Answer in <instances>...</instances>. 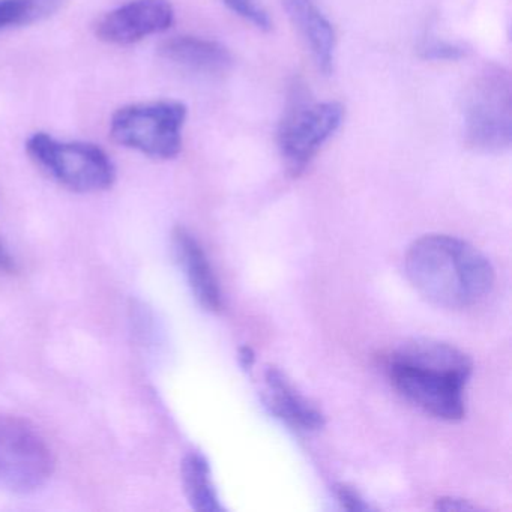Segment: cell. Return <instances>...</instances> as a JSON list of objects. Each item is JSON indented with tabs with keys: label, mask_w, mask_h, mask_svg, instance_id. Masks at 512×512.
<instances>
[{
	"label": "cell",
	"mask_w": 512,
	"mask_h": 512,
	"mask_svg": "<svg viewBox=\"0 0 512 512\" xmlns=\"http://www.w3.org/2000/svg\"><path fill=\"white\" fill-rule=\"evenodd\" d=\"M344 107L335 101L313 103L296 91L278 128V146L293 176H299L322 146L340 130Z\"/></svg>",
	"instance_id": "obj_7"
},
{
	"label": "cell",
	"mask_w": 512,
	"mask_h": 512,
	"mask_svg": "<svg viewBox=\"0 0 512 512\" xmlns=\"http://www.w3.org/2000/svg\"><path fill=\"white\" fill-rule=\"evenodd\" d=\"M53 470L55 457L43 434L26 419L0 413V490L35 493Z\"/></svg>",
	"instance_id": "obj_6"
},
{
	"label": "cell",
	"mask_w": 512,
	"mask_h": 512,
	"mask_svg": "<svg viewBox=\"0 0 512 512\" xmlns=\"http://www.w3.org/2000/svg\"><path fill=\"white\" fill-rule=\"evenodd\" d=\"M265 382L268 389L266 403L278 418L298 430L317 431L325 427L323 413L293 388L283 371L269 367Z\"/></svg>",
	"instance_id": "obj_11"
},
{
	"label": "cell",
	"mask_w": 512,
	"mask_h": 512,
	"mask_svg": "<svg viewBox=\"0 0 512 512\" xmlns=\"http://www.w3.org/2000/svg\"><path fill=\"white\" fill-rule=\"evenodd\" d=\"M389 379L397 391L424 412L445 421L466 413L464 388L472 374V359L451 344L415 340L388 358Z\"/></svg>",
	"instance_id": "obj_2"
},
{
	"label": "cell",
	"mask_w": 512,
	"mask_h": 512,
	"mask_svg": "<svg viewBox=\"0 0 512 512\" xmlns=\"http://www.w3.org/2000/svg\"><path fill=\"white\" fill-rule=\"evenodd\" d=\"M173 22L175 10L169 0H131L107 13L95 26V34L104 43L130 46L169 31Z\"/></svg>",
	"instance_id": "obj_8"
},
{
	"label": "cell",
	"mask_w": 512,
	"mask_h": 512,
	"mask_svg": "<svg viewBox=\"0 0 512 512\" xmlns=\"http://www.w3.org/2000/svg\"><path fill=\"white\" fill-rule=\"evenodd\" d=\"M26 151L50 178L74 193H101L115 184L112 158L94 143L59 142L35 133L26 142Z\"/></svg>",
	"instance_id": "obj_3"
},
{
	"label": "cell",
	"mask_w": 512,
	"mask_h": 512,
	"mask_svg": "<svg viewBox=\"0 0 512 512\" xmlns=\"http://www.w3.org/2000/svg\"><path fill=\"white\" fill-rule=\"evenodd\" d=\"M464 127L470 148L502 152L512 142V83L508 71L487 67L464 98Z\"/></svg>",
	"instance_id": "obj_5"
},
{
	"label": "cell",
	"mask_w": 512,
	"mask_h": 512,
	"mask_svg": "<svg viewBox=\"0 0 512 512\" xmlns=\"http://www.w3.org/2000/svg\"><path fill=\"white\" fill-rule=\"evenodd\" d=\"M223 4L236 16L251 23L254 28L262 32H269L272 29V20L265 8L257 0H223Z\"/></svg>",
	"instance_id": "obj_15"
},
{
	"label": "cell",
	"mask_w": 512,
	"mask_h": 512,
	"mask_svg": "<svg viewBox=\"0 0 512 512\" xmlns=\"http://www.w3.org/2000/svg\"><path fill=\"white\" fill-rule=\"evenodd\" d=\"M421 55L428 61H458L466 55V50L463 47L455 46V44L434 41V43H428L422 47Z\"/></svg>",
	"instance_id": "obj_16"
},
{
	"label": "cell",
	"mask_w": 512,
	"mask_h": 512,
	"mask_svg": "<svg viewBox=\"0 0 512 512\" xmlns=\"http://www.w3.org/2000/svg\"><path fill=\"white\" fill-rule=\"evenodd\" d=\"M59 0H0V31L29 25L52 13Z\"/></svg>",
	"instance_id": "obj_14"
},
{
	"label": "cell",
	"mask_w": 512,
	"mask_h": 512,
	"mask_svg": "<svg viewBox=\"0 0 512 512\" xmlns=\"http://www.w3.org/2000/svg\"><path fill=\"white\" fill-rule=\"evenodd\" d=\"M335 497H337L338 503L343 506L347 511H368L370 506L365 503V500L359 496L358 491L353 488L347 487V485H335L334 487Z\"/></svg>",
	"instance_id": "obj_17"
},
{
	"label": "cell",
	"mask_w": 512,
	"mask_h": 512,
	"mask_svg": "<svg viewBox=\"0 0 512 512\" xmlns=\"http://www.w3.org/2000/svg\"><path fill=\"white\" fill-rule=\"evenodd\" d=\"M239 361H241V365L244 367V370H251V367L254 365V361H256L253 349L248 346L241 347V349H239Z\"/></svg>",
	"instance_id": "obj_20"
},
{
	"label": "cell",
	"mask_w": 512,
	"mask_h": 512,
	"mask_svg": "<svg viewBox=\"0 0 512 512\" xmlns=\"http://www.w3.org/2000/svg\"><path fill=\"white\" fill-rule=\"evenodd\" d=\"M182 485L185 496L193 509L200 512L223 511L217 490L212 482L211 466L205 455L190 452L181 466Z\"/></svg>",
	"instance_id": "obj_13"
},
{
	"label": "cell",
	"mask_w": 512,
	"mask_h": 512,
	"mask_svg": "<svg viewBox=\"0 0 512 512\" xmlns=\"http://www.w3.org/2000/svg\"><path fill=\"white\" fill-rule=\"evenodd\" d=\"M406 275L416 292L437 307H473L494 287L496 274L487 257L454 236L427 235L410 245Z\"/></svg>",
	"instance_id": "obj_1"
},
{
	"label": "cell",
	"mask_w": 512,
	"mask_h": 512,
	"mask_svg": "<svg viewBox=\"0 0 512 512\" xmlns=\"http://www.w3.org/2000/svg\"><path fill=\"white\" fill-rule=\"evenodd\" d=\"M172 245L176 262L181 266L194 298L205 310L220 311L223 307L220 286L202 245L184 227L173 230Z\"/></svg>",
	"instance_id": "obj_9"
},
{
	"label": "cell",
	"mask_w": 512,
	"mask_h": 512,
	"mask_svg": "<svg viewBox=\"0 0 512 512\" xmlns=\"http://www.w3.org/2000/svg\"><path fill=\"white\" fill-rule=\"evenodd\" d=\"M436 508L443 509V511H467V509H476V506L470 505L464 500L455 499V497H445V499L437 500Z\"/></svg>",
	"instance_id": "obj_18"
},
{
	"label": "cell",
	"mask_w": 512,
	"mask_h": 512,
	"mask_svg": "<svg viewBox=\"0 0 512 512\" xmlns=\"http://www.w3.org/2000/svg\"><path fill=\"white\" fill-rule=\"evenodd\" d=\"M290 22L307 43L317 68L328 76L334 67L335 32L313 0H283Z\"/></svg>",
	"instance_id": "obj_10"
},
{
	"label": "cell",
	"mask_w": 512,
	"mask_h": 512,
	"mask_svg": "<svg viewBox=\"0 0 512 512\" xmlns=\"http://www.w3.org/2000/svg\"><path fill=\"white\" fill-rule=\"evenodd\" d=\"M161 58L184 70L202 74H223L233 64L232 55L218 41L200 37H175L160 46Z\"/></svg>",
	"instance_id": "obj_12"
},
{
	"label": "cell",
	"mask_w": 512,
	"mask_h": 512,
	"mask_svg": "<svg viewBox=\"0 0 512 512\" xmlns=\"http://www.w3.org/2000/svg\"><path fill=\"white\" fill-rule=\"evenodd\" d=\"M187 107L179 101H154L122 107L110 119L113 142L155 160H173L182 151Z\"/></svg>",
	"instance_id": "obj_4"
},
{
	"label": "cell",
	"mask_w": 512,
	"mask_h": 512,
	"mask_svg": "<svg viewBox=\"0 0 512 512\" xmlns=\"http://www.w3.org/2000/svg\"><path fill=\"white\" fill-rule=\"evenodd\" d=\"M16 269L13 257L8 253L5 248L4 242L0 241V271L13 272Z\"/></svg>",
	"instance_id": "obj_19"
}]
</instances>
